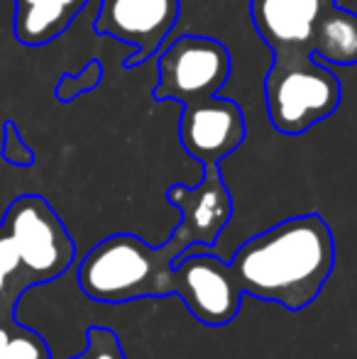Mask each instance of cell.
<instances>
[{"mask_svg":"<svg viewBox=\"0 0 357 359\" xmlns=\"http://www.w3.org/2000/svg\"><path fill=\"white\" fill-rule=\"evenodd\" d=\"M88 0H15L13 29L22 47H44L69 29Z\"/></svg>","mask_w":357,"mask_h":359,"instance_id":"8fae6325","label":"cell"},{"mask_svg":"<svg viewBox=\"0 0 357 359\" xmlns=\"http://www.w3.org/2000/svg\"><path fill=\"white\" fill-rule=\"evenodd\" d=\"M76 242L42 196H20L0 222V306L15 316L20 298L34 286L67 274Z\"/></svg>","mask_w":357,"mask_h":359,"instance_id":"3957f363","label":"cell"},{"mask_svg":"<svg viewBox=\"0 0 357 359\" xmlns=\"http://www.w3.org/2000/svg\"><path fill=\"white\" fill-rule=\"evenodd\" d=\"M100 81H103V67L98 59H90L79 74H64L54 88V95L59 103H74L81 93L98 88Z\"/></svg>","mask_w":357,"mask_h":359,"instance_id":"5bb4252c","label":"cell"},{"mask_svg":"<svg viewBox=\"0 0 357 359\" xmlns=\"http://www.w3.org/2000/svg\"><path fill=\"white\" fill-rule=\"evenodd\" d=\"M248 137L245 113L235 100L210 95L181 108L179 142L198 164H220Z\"/></svg>","mask_w":357,"mask_h":359,"instance_id":"ba28073f","label":"cell"},{"mask_svg":"<svg viewBox=\"0 0 357 359\" xmlns=\"http://www.w3.org/2000/svg\"><path fill=\"white\" fill-rule=\"evenodd\" d=\"M228 264L245 296L299 313L335 269L333 232L318 213L286 217L243 242Z\"/></svg>","mask_w":357,"mask_h":359,"instance_id":"6da1fadb","label":"cell"},{"mask_svg":"<svg viewBox=\"0 0 357 359\" xmlns=\"http://www.w3.org/2000/svg\"><path fill=\"white\" fill-rule=\"evenodd\" d=\"M311 52L333 67H355L357 64V13L328 5L318 18L311 39Z\"/></svg>","mask_w":357,"mask_h":359,"instance_id":"7c38bea8","label":"cell"},{"mask_svg":"<svg viewBox=\"0 0 357 359\" xmlns=\"http://www.w3.org/2000/svg\"><path fill=\"white\" fill-rule=\"evenodd\" d=\"M340 100L343 86L338 74L316 54H271V67L264 76V103L276 133L289 137L309 133L340 108Z\"/></svg>","mask_w":357,"mask_h":359,"instance_id":"277c9868","label":"cell"},{"mask_svg":"<svg viewBox=\"0 0 357 359\" xmlns=\"http://www.w3.org/2000/svg\"><path fill=\"white\" fill-rule=\"evenodd\" d=\"M167 201L179 210V222H184L198 237V245L206 247L215 245L233 217V198L220 174V164L203 166V179L196 186H169Z\"/></svg>","mask_w":357,"mask_h":359,"instance_id":"30bf717a","label":"cell"},{"mask_svg":"<svg viewBox=\"0 0 357 359\" xmlns=\"http://www.w3.org/2000/svg\"><path fill=\"white\" fill-rule=\"evenodd\" d=\"M333 3L338 0H250V18L271 54L311 52L316 22Z\"/></svg>","mask_w":357,"mask_h":359,"instance_id":"9c48e42d","label":"cell"},{"mask_svg":"<svg viewBox=\"0 0 357 359\" xmlns=\"http://www.w3.org/2000/svg\"><path fill=\"white\" fill-rule=\"evenodd\" d=\"M5 318H15V316H8V313H5V308H3V306H0V323H3V320H5Z\"/></svg>","mask_w":357,"mask_h":359,"instance_id":"e0dca14e","label":"cell"},{"mask_svg":"<svg viewBox=\"0 0 357 359\" xmlns=\"http://www.w3.org/2000/svg\"><path fill=\"white\" fill-rule=\"evenodd\" d=\"M3 159L8 161L10 166H20V169H27V166L34 164V151L29 149V144L22 140L18 125L13 120L5 123V135H3V149H0Z\"/></svg>","mask_w":357,"mask_h":359,"instance_id":"2e32d148","label":"cell"},{"mask_svg":"<svg viewBox=\"0 0 357 359\" xmlns=\"http://www.w3.org/2000/svg\"><path fill=\"white\" fill-rule=\"evenodd\" d=\"M159 81L154 100H172L181 108L218 95L233 72V59L223 42L203 34H184L157 57Z\"/></svg>","mask_w":357,"mask_h":359,"instance_id":"5b68a950","label":"cell"},{"mask_svg":"<svg viewBox=\"0 0 357 359\" xmlns=\"http://www.w3.org/2000/svg\"><path fill=\"white\" fill-rule=\"evenodd\" d=\"M194 245H198V240L181 222L159 247L147 245L133 232H115L81 259L79 286L90 301L98 303L179 296L184 284L174 262Z\"/></svg>","mask_w":357,"mask_h":359,"instance_id":"7a4b0ae2","label":"cell"},{"mask_svg":"<svg viewBox=\"0 0 357 359\" xmlns=\"http://www.w3.org/2000/svg\"><path fill=\"white\" fill-rule=\"evenodd\" d=\"M0 359H52V355L39 332L20 325L15 318H5L0 323Z\"/></svg>","mask_w":357,"mask_h":359,"instance_id":"4fadbf2b","label":"cell"},{"mask_svg":"<svg viewBox=\"0 0 357 359\" xmlns=\"http://www.w3.org/2000/svg\"><path fill=\"white\" fill-rule=\"evenodd\" d=\"M181 276L179 298L198 323L208 327H223L240 313L243 288L230 271V264L215 255H189L174 262Z\"/></svg>","mask_w":357,"mask_h":359,"instance_id":"52a82bcc","label":"cell"},{"mask_svg":"<svg viewBox=\"0 0 357 359\" xmlns=\"http://www.w3.org/2000/svg\"><path fill=\"white\" fill-rule=\"evenodd\" d=\"M181 15V0H103L93 29L128 44L125 67L135 69L162 49Z\"/></svg>","mask_w":357,"mask_h":359,"instance_id":"8992f818","label":"cell"},{"mask_svg":"<svg viewBox=\"0 0 357 359\" xmlns=\"http://www.w3.org/2000/svg\"><path fill=\"white\" fill-rule=\"evenodd\" d=\"M72 359H128L118 335L110 327L90 325L86 332V350Z\"/></svg>","mask_w":357,"mask_h":359,"instance_id":"9a60e30c","label":"cell"}]
</instances>
